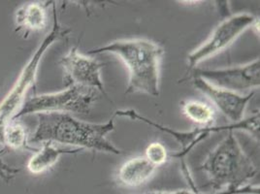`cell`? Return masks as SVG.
I'll use <instances>...</instances> for the list:
<instances>
[{"mask_svg": "<svg viewBox=\"0 0 260 194\" xmlns=\"http://www.w3.org/2000/svg\"><path fill=\"white\" fill-rule=\"evenodd\" d=\"M37 125L30 143L42 144L52 142L74 149L90 150L112 154H121L122 151L114 146L107 135L115 130V118L112 116L105 123H91L77 119L67 113L48 112L36 114Z\"/></svg>", "mask_w": 260, "mask_h": 194, "instance_id": "cell-1", "label": "cell"}, {"mask_svg": "<svg viewBox=\"0 0 260 194\" xmlns=\"http://www.w3.org/2000/svg\"><path fill=\"white\" fill-rule=\"evenodd\" d=\"M110 53L123 61L129 73L125 94L145 93L157 97L160 93V63L164 50L148 39L117 40L87 52L88 54Z\"/></svg>", "mask_w": 260, "mask_h": 194, "instance_id": "cell-2", "label": "cell"}, {"mask_svg": "<svg viewBox=\"0 0 260 194\" xmlns=\"http://www.w3.org/2000/svg\"><path fill=\"white\" fill-rule=\"evenodd\" d=\"M208 177V185L216 191L234 190L249 184L257 168L242 149L233 130L217 144L200 166Z\"/></svg>", "mask_w": 260, "mask_h": 194, "instance_id": "cell-3", "label": "cell"}, {"mask_svg": "<svg viewBox=\"0 0 260 194\" xmlns=\"http://www.w3.org/2000/svg\"><path fill=\"white\" fill-rule=\"evenodd\" d=\"M53 25L43 41L35 50L31 57L22 68L19 78L12 86L8 94L0 102V144H3V130L6 124L11 121L14 116L22 108L27 91L35 86L39 65L47 51L55 42L60 40L70 33V30L63 28L56 15L55 2L53 3Z\"/></svg>", "mask_w": 260, "mask_h": 194, "instance_id": "cell-4", "label": "cell"}, {"mask_svg": "<svg viewBox=\"0 0 260 194\" xmlns=\"http://www.w3.org/2000/svg\"><path fill=\"white\" fill-rule=\"evenodd\" d=\"M98 94L99 91L93 88L71 86L57 92L35 95L23 102L22 108L12 119L18 120L25 116L48 112L87 116L98 100Z\"/></svg>", "mask_w": 260, "mask_h": 194, "instance_id": "cell-5", "label": "cell"}, {"mask_svg": "<svg viewBox=\"0 0 260 194\" xmlns=\"http://www.w3.org/2000/svg\"><path fill=\"white\" fill-rule=\"evenodd\" d=\"M114 118L116 117H124L134 120H140L142 122L153 126L162 132H165L172 136L174 139L180 143L182 150L180 152L172 153L171 156L180 158L184 160L185 155L191 151L195 146L200 143L201 141L205 140L207 137L211 133L214 132H220V131H229V130H244L249 133L255 140H259V113L255 114L254 116L250 117L249 119H243L237 123H230L223 126H208V127H200L195 128L191 131H177L173 128H169L166 126H163L159 123H156L151 119H147L146 117L140 115L138 112H136L133 109L128 110H117L114 115Z\"/></svg>", "mask_w": 260, "mask_h": 194, "instance_id": "cell-6", "label": "cell"}, {"mask_svg": "<svg viewBox=\"0 0 260 194\" xmlns=\"http://www.w3.org/2000/svg\"><path fill=\"white\" fill-rule=\"evenodd\" d=\"M257 22V19L249 13H239L223 20L214 28L204 43L187 55L188 67L195 68L202 61L221 53L234 43L242 33Z\"/></svg>", "mask_w": 260, "mask_h": 194, "instance_id": "cell-7", "label": "cell"}, {"mask_svg": "<svg viewBox=\"0 0 260 194\" xmlns=\"http://www.w3.org/2000/svg\"><path fill=\"white\" fill-rule=\"evenodd\" d=\"M63 69V85L83 86L96 89L106 98L108 94L101 79V69L104 63L81 54L77 47L71 48L58 62Z\"/></svg>", "mask_w": 260, "mask_h": 194, "instance_id": "cell-8", "label": "cell"}, {"mask_svg": "<svg viewBox=\"0 0 260 194\" xmlns=\"http://www.w3.org/2000/svg\"><path fill=\"white\" fill-rule=\"evenodd\" d=\"M193 76L219 88L241 93L259 87L260 60L256 58L246 64L220 69H195Z\"/></svg>", "mask_w": 260, "mask_h": 194, "instance_id": "cell-9", "label": "cell"}, {"mask_svg": "<svg viewBox=\"0 0 260 194\" xmlns=\"http://www.w3.org/2000/svg\"><path fill=\"white\" fill-rule=\"evenodd\" d=\"M193 86L205 96L208 97L220 113L225 116L232 123H237L244 119L249 101L254 92L248 94L237 93L231 90L219 88L211 85L204 79L193 76Z\"/></svg>", "mask_w": 260, "mask_h": 194, "instance_id": "cell-10", "label": "cell"}, {"mask_svg": "<svg viewBox=\"0 0 260 194\" xmlns=\"http://www.w3.org/2000/svg\"><path fill=\"white\" fill-rule=\"evenodd\" d=\"M52 2L35 1L20 6L15 13L16 33L27 38L30 33L43 30L48 23L47 9Z\"/></svg>", "mask_w": 260, "mask_h": 194, "instance_id": "cell-11", "label": "cell"}, {"mask_svg": "<svg viewBox=\"0 0 260 194\" xmlns=\"http://www.w3.org/2000/svg\"><path fill=\"white\" fill-rule=\"evenodd\" d=\"M155 171L156 167L145 156H138L124 162L118 171L117 178L123 186L137 187L147 183Z\"/></svg>", "mask_w": 260, "mask_h": 194, "instance_id": "cell-12", "label": "cell"}, {"mask_svg": "<svg viewBox=\"0 0 260 194\" xmlns=\"http://www.w3.org/2000/svg\"><path fill=\"white\" fill-rule=\"evenodd\" d=\"M82 151L80 149L59 148L52 142H45L29 158L26 168L33 175H39L52 168L62 154H74Z\"/></svg>", "mask_w": 260, "mask_h": 194, "instance_id": "cell-13", "label": "cell"}, {"mask_svg": "<svg viewBox=\"0 0 260 194\" xmlns=\"http://www.w3.org/2000/svg\"><path fill=\"white\" fill-rule=\"evenodd\" d=\"M28 133L26 128L20 123L18 120L12 119L9 121L3 130V145L7 150L21 151V150H30L36 151L30 148L28 144Z\"/></svg>", "mask_w": 260, "mask_h": 194, "instance_id": "cell-14", "label": "cell"}, {"mask_svg": "<svg viewBox=\"0 0 260 194\" xmlns=\"http://www.w3.org/2000/svg\"><path fill=\"white\" fill-rule=\"evenodd\" d=\"M184 116L194 123L203 125L204 127L213 126L216 121V111L212 106L201 101L188 100L182 104Z\"/></svg>", "mask_w": 260, "mask_h": 194, "instance_id": "cell-15", "label": "cell"}, {"mask_svg": "<svg viewBox=\"0 0 260 194\" xmlns=\"http://www.w3.org/2000/svg\"><path fill=\"white\" fill-rule=\"evenodd\" d=\"M145 157L157 168L167 162L169 153L163 144L159 142H153L147 147Z\"/></svg>", "mask_w": 260, "mask_h": 194, "instance_id": "cell-16", "label": "cell"}, {"mask_svg": "<svg viewBox=\"0 0 260 194\" xmlns=\"http://www.w3.org/2000/svg\"><path fill=\"white\" fill-rule=\"evenodd\" d=\"M259 185H253V184H247L242 188L239 189H234V190H229V189H224L220 191H214L213 193L205 194H259ZM145 194H204L199 193L194 190H186V189H182V190H173V191H151L148 193Z\"/></svg>", "mask_w": 260, "mask_h": 194, "instance_id": "cell-17", "label": "cell"}, {"mask_svg": "<svg viewBox=\"0 0 260 194\" xmlns=\"http://www.w3.org/2000/svg\"><path fill=\"white\" fill-rule=\"evenodd\" d=\"M7 151L8 150L5 149V148H3L0 151V179L2 181H4L5 183H9L17 176V174L21 171V169L17 168V167H14V166H10L7 163L3 161L1 156L3 154H5Z\"/></svg>", "mask_w": 260, "mask_h": 194, "instance_id": "cell-18", "label": "cell"}]
</instances>
